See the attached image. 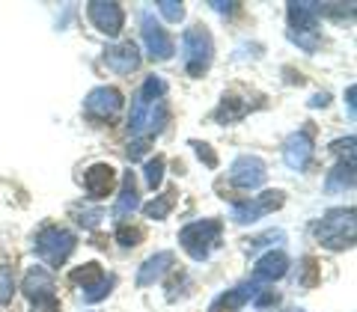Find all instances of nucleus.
I'll list each match as a JSON object with an SVG mask.
<instances>
[{
    "label": "nucleus",
    "mask_w": 357,
    "mask_h": 312,
    "mask_svg": "<svg viewBox=\"0 0 357 312\" xmlns=\"http://www.w3.org/2000/svg\"><path fill=\"white\" fill-rule=\"evenodd\" d=\"M289 24L292 30H316L319 27V13H316V3H304V0H292L289 3Z\"/></svg>",
    "instance_id": "nucleus-18"
},
{
    "label": "nucleus",
    "mask_w": 357,
    "mask_h": 312,
    "mask_svg": "<svg viewBox=\"0 0 357 312\" xmlns=\"http://www.w3.org/2000/svg\"><path fill=\"white\" fill-rule=\"evenodd\" d=\"M325 104H328V93H321V95H316L310 102V107H325Z\"/></svg>",
    "instance_id": "nucleus-40"
},
{
    "label": "nucleus",
    "mask_w": 357,
    "mask_h": 312,
    "mask_svg": "<svg viewBox=\"0 0 357 312\" xmlns=\"http://www.w3.org/2000/svg\"><path fill=\"white\" fill-rule=\"evenodd\" d=\"M75 247H77V238L72 235L69 229H63V226H45L36 235V244H33L36 256L48 267L66 265V262H69V256L75 253Z\"/></svg>",
    "instance_id": "nucleus-4"
},
{
    "label": "nucleus",
    "mask_w": 357,
    "mask_h": 312,
    "mask_svg": "<svg viewBox=\"0 0 357 312\" xmlns=\"http://www.w3.org/2000/svg\"><path fill=\"white\" fill-rule=\"evenodd\" d=\"M331 152H349V158H354V137H345V140H337V143H331Z\"/></svg>",
    "instance_id": "nucleus-35"
},
{
    "label": "nucleus",
    "mask_w": 357,
    "mask_h": 312,
    "mask_svg": "<svg viewBox=\"0 0 357 312\" xmlns=\"http://www.w3.org/2000/svg\"><path fill=\"white\" fill-rule=\"evenodd\" d=\"M105 63H107V69H114L116 75H131L140 69V51L134 42H122V45H114V48L105 51Z\"/></svg>",
    "instance_id": "nucleus-13"
},
{
    "label": "nucleus",
    "mask_w": 357,
    "mask_h": 312,
    "mask_svg": "<svg viewBox=\"0 0 357 312\" xmlns=\"http://www.w3.org/2000/svg\"><path fill=\"white\" fill-rule=\"evenodd\" d=\"M283 203H286V196L280 191H265L259 196H253L250 203H236V205H232V220L241 223V226H244V223H256L259 217L277 211Z\"/></svg>",
    "instance_id": "nucleus-6"
},
{
    "label": "nucleus",
    "mask_w": 357,
    "mask_h": 312,
    "mask_svg": "<svg viewBox=\"0 0 357 312\" xmlns=\"http://www.w3.org/2000/svg\"><path fill=\"white\" fill-rule=\"evenodd\" d=\"M354 235H357L354 208H331L316 226V238L325 244L328 250L354 247Z\"/></svg>",
    "instance_id": "nucleus-3"
},
{
    "label": "nucleus",
    "mask_w": 357,
    "mask_h": 312,
    "mask_svg": "<svg viewBox=\"0 0 357 312\" xmlns=\"http://www.w3.org/2000/svg\"><path fill=\"white\" fill-rule=\"evenodd\" d=\"M268 176V166L262 158H256V155H241V158L232 161L229 166V182L241 187V191H253V187H259Z\"/></svg>",
    "instance_id": "nucleus-7"
},
{
    "label": "nucleus",
    "mask_w": 357,
    "mask_h": 312,
    "mask_svg": "<svg viewBox=\"0 0 357 312\" xmlns=\"http://www.w3.org/2000/svg\"><path fill=\"white\" fill-rule=\"evenodd\" d=\"M220 220H197V223H188V226L178 232V244H182V250L191 256L194 262H203L208 259L211 247L218 244L220 238Z\"/></svg>",
    "instance_id": "nucleus-5"
},
{
    "label": "nucleus",
    "mask_w": 357,
    "mask_h": 312,
    "mask_svg": "<svg viewBox=\"0 0 357 312\" xmlns=\"http://www.w3.org/2000/svg\"><path fill=\"white\" fill-rule=\"evenodd\" d=\"M244 114H248V104H244L241 98H223L220 107L215 110V119L227 122V125H229V122H238Z\"/></svg>",
    "instance_id": "nucleus-23"
},
{
    "label": "nucleus",
    "mask_w": 357,
    "mask_h": 312,
    "mask_svg": "<svg viewBox=\"0 0 357 312\" xmlns=\"http://www.w3.org/2000/svg\"><path fill=\"white\" fill-rule=\"evenodd\" d=\"M164 166H167V158H164V155H155L152 161H146V170H143V173H146V185L152 187V191L161 185V178H164Z\"/></svg>",
    "instance_id": "nucleus-25"
},
{
    "label": "nucleus",
    "mask_w": 357,
    "mask_h": 312,
    "mask_svg": "<svg viewBox=\"0 0 357 312\" xmlns=\"http://www.w3.org/2000/svg\"><path fill=\"white\" fill-rule=\"evenodd\" d=\"M194 149H197V155H199V161H203L208 170H215V166H218V155L211 152V146H206V143H197V140H194Z\"/></svg>",
    "instance_id": "nucleus-31"
},
{
    "label": "nucleus",
    "mask_w": 357,
    "mask_h": 312,
    "mask_svg": "<svg viewBox=\"0 0 357 312\" xmlns=\"http://www.w3.org/2000/svg\"><path fill=\"white\" fill-rule=\"evenodd\" d=\"M277 300H280V297H277V292H262V295L256 292L253 295V304L256 306H271V304H277Z\"/></svg>",
    "instance_id": "nucleus-36"
},
{
    "label": "nucleus",
    "mask_w": 357,
    "mask_h": 312,
    "mask_svg": "<svg viewBox=\"0 0 357 312\" xmlns=\"http://www.w3.org/2000/svg\"><path fill=\"white\" fill-rule=\"evenodd\" d=\"M253 295H256V288L253 286H238V288H232V292H227V295H220L218 297V304L211 306V312H220V309H241L244 304H248V300H253Z\"/></svg>",
    "instance_id": "nucleus-20"
},
{
    "label": "nucleus",
    "mask_w": 357,
    "mask_h": 312,
    "mask_svg": "<svg viewBox=\"0 0 357 312\" xmlns=\"http://www.w3.org/2000/svg\"><path fill=\"white\" fill-rule=\"evenodd\" d=\"M173 265H176V256H173L170 250H161V253L149 256V259L140 265V271H137V286H140V288L155 286L167 271H170Z\"/></svg>",
    "instance_id": "nucleus-15"
},
{
    "label": "nucleus",
    "mask_w": 357,
    "mask_h": 312,
    "mask_svg": "<svg viewBox=\"0 0 357 312\" xmlns=\"http://www.w3.org/2000/svg\"><path fill=\"white\" fill-rule=\"evenodd\" d=\"M289 39H292L295 45H301L304 51H319V45H321V39H319V33L316 30H289Z\"/></svg>",
    "instance_id": "nucleus-24"
},
{
    "label": "nucleus",
    "mask_w": 357,
    "mask_h": 312,
    "mask_svg": "<svg viewBox=\"0 0 357 312\" xmlns=\"http://www.w3.org/2000/svg\"><path fill=\"white\" fill-rule=\"evenodd\" d=\"M167 93V81L158 75H152L143 81L140 93L134 95V104H131V116H128V128L131 134H146L152 140V134H158L164 128L167 116H170V110L167 104L161 102Z\"/></svg>",
    "instance_id": "nucleus-1"
},
{
    "label": "nucleus",
    "mask_w": 357,
    "mask_h": 312,
    "mask_svg": "<svg viewBox=\"0 0 357 312\" xmlns=\"http://www.w3.org/2000/svg\"><path fill=\"white\" fill-rule=\"evenodd\" d=\"M116 241L122 244V247H137V244L143 241V229H137V226H119L116 229Z\"/></svg>",
    "instance_id": "nucleus-29"
},
{
    "label": "nucleus",
    "mask_w": 357,
    "mask_h": 312,
    "mask_svg": "<svg viewBox=\"0 0 357 312\" xmlns=\"http://www.w3.org/2000/svg\"><path fill=\"white\" fill-rule=\"evenodd\" d=\"M289 271V256L283 250H271V253H265L259 262L253 265V276L259 283H274V280H280V276H286Z\"/></svg>",
    "instance_id": "nucleus-16"
},
{
    "label": "nucleus",
    "mask_w": 357,
    "mask_h": 312,
    "mask_svg": "<svg viewBox=\"0 0 357 312\" xmlns=\"http://www.w3.org/2000/svg\"><path fill=\"white\" fill-rule=\"evenodd\" d=\"M102 217H105V211L93 208V211H81V214H77V223L86 226V229H93V226H98V220H102Z\"/></svg>",
    "instance_id": "nucleus-32"
},
{
    "label": "nucleus",
    "mask_w": 357,
    "mask_h": 312,
    "mask_svg": "<svg viewBox=\"0 0 357 312\" xmlns=\"http://www.w3.org/2000/svg\"><path fill=\"white\" fill-rule=\"evenodd\" d=\"M211 60H215V42H211V33L203 24H194L185 30L182 36V63L185 72L191 77H203L211 69Z\"/></svg>",
    "instance_id": "nucleus-2"
},
{
    "label": "nucleus",
    "mask_w": 357,
    "mask_h": 312,
    "mask_svg": "<svg viewBox=\"0 0 357 312\" xmlns=\"http://www.w3.org/2000/svg\"><path fill=\"white\" fill-rule=\"evenodd\" d=\"M84 107H86V114L96 119H114L122 110V93L114 86H96L93 93L84 98Z\"/></svg>",
    "instance_id": "nucleus-8"
},
{
    "label": "nucleus",
    "mask_w": 357,
    "mask_h": 312,
    "mask_svg": "<svg viewBox=\"0 0 357 312\" xmlns=\"http://www.w3.org/2000/svg\"><path fill=\"white\" fill-rule=\"evenodd\" d=\"M21 292H24L33 304H39V300H51L54 297V276L48 267H30L24 283H21Z\"/></svg>",
    "instance_id": "nucleus-14"
},
{
    "label": "nucleus",
    "mask_w": 357,
    "mask_h": 312,
    "mask_svg": "<svg viewBox=\"0 0 357 312\" xmlns=\"http://www.w3.org/2000/svg\"><path fill=\"white\" fill-rule=\"evenodd\" d=\"M283 238H286V235H283V229H274V232H265L262 238H253V241H248V247H250V250H256V247H262L265 241H283Z\"/></svg>",
    "instance_id": "nucleus-34"
},
{
    "label": "nucleus",
    "mask_w": 357,
    "mask_h": 312,
    "mask_svg": "<svg viewBox=\"0 0 357 312\" xmlns=\"http://www.w3.org/2000/svg\"><path fill=\"white\" fill-rule=\"evenodd\" d=\"M13 292H15V274H13V267L0 265V304H9V300H13Z\"/></svg>",
    "instance_id": "nucleus-27"
},
{
    "label": "nucleus",
    "mask_w": 357,
    "mask_h": 312,
    "mask_svg": "<svg viewBox=\"0 0 357 312\" xmlns=\"http://www.w3.org/2000/svg\"><path fill=\"white\" fill-rule=\"evenodd\" d=\"M149 137H140V140H134V143H128V149H126V155H128V161H140L143 155H146V149H149Z\"/></svg>",
    "instance_id": "nucleus-30"
},
{
    "label": "nucleus",
    "mask_w": 357,
    "mask_h": 312,
    "mask_svg": "<svg viewBox=\"0 0 357 312\" xmlns=\"http://www.w3.org/2000/svg\"><path fill=\"white\" fill-rule=\"evenodd\" d=\"M158 13L170 21V24H178V21L185 18V3H178V0H158Z\"/></svg>",
    "instance_id": "nucleus-26"
},
{
    "label": "nucleus",
    "mask_w": 357,
    "mask_h": 312,
    "mask_svg": "<svg viewBox=\"0 0 357 312\" xmlns=\"http://www.w3.org/2000/svg\"><path fill=\"white\" fill-rule=\"evenodd\" d=\"M114 276H105V280L102 283H96L93 288H86V292H84V300H86V304H96V300H105L107 295H110V288H114Z\"/></svg>",
    "instance_id": "nucleus-28"
},
{
    "label": "nucleus",
    "mask_w": 357,
    "mask_h": 312,
    "mask_svg": "<svg viewBox=\"0 0 357 312\" xmlns=\"http://www.w3.org/2000/svg\"><path fill=\"white\" fill-rule=\"evenodd\" d=\"M33 312H60V300L51 297V300H39L36 306H33Z\"/></svg>",
    "instance_id": "nucleus-37"
},
{
    "label": "nucleus",
    "mask_w": 357,
    "mask_h": 312,
    "mask_svg": "<svg viewBox=\"0 0 357 312\" xmlns=\"http://www.w3.org/2000/svg\"><path fill=\"white\" fill-rule=\"evenodd\" d=\"M84 187H86V194L93 199L110 196L114 194V187H116V170L110 164H93L84 173Z\"/></svg>",
    "instance_id": "nucleus-12"
},
{
    "label": "nucleus",
    "mask_w": 357,
    "mask_h": 312,
    "mask_svg": "<svg viewBox=\"0 0 357 312\" xmlns=\"http://www.w3.org/2000/svg\"><path fill=\"white\" fill-rule=\"evenodd\" d=\"M325 187L331 194H345L354 187V161H340L333 170L328 173V182Z\"/></svg>",
    "instance_id": "nucleus-19"
},
{
    "label": "nucleus",
    "mask_w": 357,
    "mask_h": 312,
    "mask_svg": "<svg viewBox=\"0 0 357 312\" xmlns=\"http://www.w3.org/2000/svg\"><path fill=\"white\" fill-rule=\"evenodd\" d=\"M86 15L98 30L105 33V36H119L122 21H126L122 6L119 3H107V0H93V3H86Z\"/></svg>",
    "instance_id": "nucleus-9"
},
{
    "label": "nucleus",
    "mask_w": 357,
    "mask_h": 312,
    "mask_svg": "<svg viewBox=\"0 0 357 312\" xmlns=\"http://www.w3.org/2000/svg\"><path fill=\"white\" fill-rule=\"evenodd\" d=\"M140 208V196H137V182H134V173H126L122 176V191L116 196V205H114V217L122 220L134 214Z\"/></svg>",
    "instance_id": "nucleus-17"
},
{
    "label": "nucleus",
    "mask_w": 357,
    "mask_h": 312,
    "mask_svg": "<svg viewBox=\"0 0 357 312\" xmlns=\"http://www.w3.org/2000/svg\"><path fill=\"white\" fill-rule=\"evenodd\" d=\"M354 95H357V86L351 84V86H349V93H345V98H349V114H351V119L357 116V104H354Z\"/></svg>",
    "instance_id": "nucleus-39"
},
{
    "label": "nucleus",
    "mask_w": 357,
    "mask_h": 312,
    "mask_svg": "<svg viewBox=\"0 0 357 312\" xmlns=\"http://www.w3.org/2000/svg\"><path fill=\"white\" fill-rule=\"evenodd\" d=\"M215 13H220V15H229V13H236V6H241V3H223V0H211L208 3Z\"/></svg>",
    "instance_id": "nucleus-38"
},
{
    "label": "nucleus",
    "mask_w": 357,
    "mask_h": 312,
    "mask_svg": "<svg viewBox=\"0 0 357 312\" xmlns=\"http://www.w3.org/2000/svg\"><path fill=\"white\" fill-rule=\"evenodd\" d=\"M319 276H316V259H304V276H301V286H316Z\"/></svg>",
    "instance_id": "nucleus-33"
},
{
    "label": "nucleus",
    "mask_w": 357,
    "mask_h": 312,
    "mask_svg": "<svg viewBox=\"0 0 357 312\" xmlns=\"http://www.w3.org/2000/svg\"><path fill=\"white\" fill-rule=\"evenodd\" d=\"M283 161H286V166H292V170H298V173L312 161V134H310V128L289 134L286 146H283Z\"/></svg>",
    "instance_id": "nucleus-11"
},
{
    "label": "nucleus",
    "mask_w": 357,
    "mask_h": 312,
    "mask_svg": "<svg viewBox=\"0 0 357 312\" xmlns=\"http://www.w3.org/2000/svg\"><path fill=\"white\" fill-rule=\"evenodd\" d=\"M143 42H146V51H149L152 60H170L173 51H176L170 33H167L152 15H143Z\"/></svg>",
    "instance_id": "nucleus-10"
},
{
    "label": "nucleus",
    "mask_w": 357,
    "mask_h": 312,
    "mask_svg": "<svg viewBox=\"0 0 357 312\" xmlns=\"http://www.w3.org/2000/svg\"><path fill=\"white\" fill-rule=\"evenodd\" d=\"M173 205H176V191H167L161 196H155L152 203L143 205V214H146L149 220H164L173 211Z\"/></svg>",
    "instance_id": "nucleus-22"
},
{
    "label": "nucleus",
    "mask_w": 357,
    "mask_h": 312,
    "mask_svg": "<svg viewBox=\"0 0 357 312\" xmlns=\"http://www.w3.org/2000/svg\"><path fill=\"white\" fill-rule=\"evenodd\" d=\"M105 280V271H102V265L98 262H86L81 267H75L72 271V283L75 286H84V292L86 288H93L96 283H102Z\"/></svg>",
    "instance_id": "nucleus-21"
}]
</instances>
